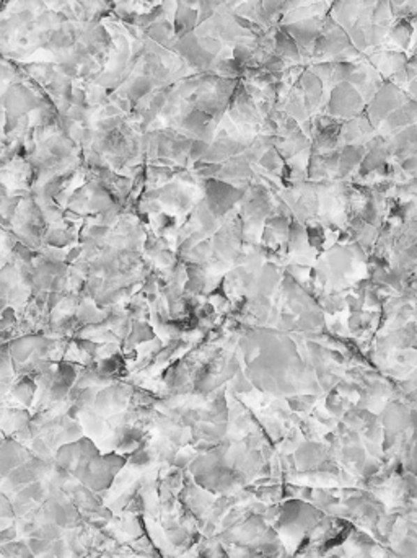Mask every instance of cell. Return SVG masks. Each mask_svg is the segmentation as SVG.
<instances>
[{"mask_svg":"<svg viewBox=\"0 0 417 558\" xmlns=\"http://www.w3.org/2000/svg\"><path fill=\"white\" fill-rule=\"evenodd\" d=\"M354 46L349 33L331 15L324 17L321 33L314 43L312 59H336L344 51Z\"/></svg>","mask_w":417,"mask_h":558,"instance_id":"obj_1","label":"cell"},{"mask_svg":"<svg viewBox=\"0 0 417 558\" xmlns=\"http://www.w3.org/2000/svg\"><path fill=\"white\" fill-rule=\"evenodd\" d=\"M409 100V96L401 87H397L393 82H385L381 89L377 91L368 106V119L373 126H378L383 119L388 118L396 108H400L402 103Z\"/></svg>","mask_w":417,"mask_h":558,"instance_id":"obj_2","label":"cell"},{"mask_svg":"<svg viewBox=\"0 0 417 558\" xmlns=\"http://www.w3.org/2000/svg\"><path fill=\"white\" fill-rule=\"evenodd\" d=\"M329 113L341 118H354L363 110V96L349 82H339L334 85L329 96Z\"/></svg>","mask_w":417,"mask_h":558,"instance_id":"obj_3","label":"cell"},{"mask_svg":"<svg viewBox=\"0 0 417 558\" xmlns=\"http://www.w3.org/2000/svg\"><path fill=\"white\" fill-rule=\"evenodd\" d=\"M323 22L324 17L319 15L290 23V25H280V28H284V30L294 38L300 52H302V57H308L310 59V57H312L314 43H317L319 33H321Z\"/></svg>","mask_w":417,"mask_h":558,"instance_id":"obj_4","label":"cell"},{"mask_svg":"<svg viewBox=\"0 0 417 558\" xmlns=\"http://www.w3.org/2000/svg\"><path fill=\"white\" fill-rule=\"evenodd\" d=\"M323 80L313 74L312 71H305L302 75H300L297 87L302 90L305 105H307V110L312 111L317 108L319 105V100L323 96Z\"/></svg>","mask_w":417,"mask_h":558,"instance_id":"obj_5","label":"cell"},{"mask_svg":"<svg viewBox=\"0 0 417 558\" xmlns=\"http://www.w3.org/2000/svg\"><path fill=\"white\" fill-rule=\"evenodd\" d=\"M274 52L278 56L282 57V59L287 62V64H298L302 62V52H300L297 43L292 36L289 35L284 28H278L274 33Z\"/></svg>","mask_w":417,"mask_h":558,"instance_id":"obj_6","label":"cell"},{"mask_svg":"<svg viewBox=\"0 0 417 558\" xmlns=\"http://www.w3.org/2000/svg\"><path fill=\"white\" fill-rule=\"evenodd\" d=\"M416 35V27L406 18H396L390 30V41L397 46V50L407 51L412 46Z\"/></svg>","mask_w":417,"mask_h":558,"instance_id":"obj_7","label":"cell"},{"mask_svg":"<svg viewBox=\"0 0 417 558\" xmlns=\"http://www.w3.org/2000/svg\"><path fill=\"white\" fill-rule=\"evenodd\" d=\"M199 23V12L196 8L179 3L176 15H174V35L183 38L194 31V28Z\"/></svg>","mask_w":417,"mask_h":558,"instance_id":"obj_8","label":"cell"},{"mask_svg":"<svg viewBox=\"0 0 417 558\" xmlns=\"http://www.w3.org/2000/svg\"><path fill=\"white\" fill-rule=\"evenodd\" d=\"M6 103L8 108L12 110V113L20 115V113H25V111H28V110L35 108L36 100H35V96L31 95V91L25 89V87L15 85V87H12L10 91H8Z\"/></svg>","mask_w":417,"mask_h":558,"instance_id":"obj_9","label":"cell"},{"mask_svg":"<svg viewBox=\"0 0 417 558\" xmlns=\"http://www.w3.org/2000/svg\"><path fill=\"white\" fill-rule=\"evenodd\" d=\"M149 35L160 45H168L169 35H172V25L167 22H155L149 28Z\"/></svg>","mask_w":417,"mask_h":558,"instance_id":"obj_10","label":"cell"},{"mask_svg":"<svg viewBox=\"0 0 417 558\" xmlns=\"http://www.w3.org/2000/svg\"><path fill=\"white\" fill-rule=\"evenodd\" d=\"M3 555L8 558H33L35 553L25 543H12V545H3Z\"/></svg>","mask_w":417,"mask_h":558,"instance_id":"obj_11","label":"cell"},{"mask_svg":"<svg viewBox=\"0 0 417 558\" xmlns=\"http://www.w3.org/2000/svg\"><path fill=\"white\" fill-rule=\"evenodd\" d=\"M150 87H152V82H150L149 77L140 75L132 82V84H130L129 96H132V98H140V96L147 94V91L150 90Z\"/></svg>","mask_w":417,"mask_h":558,"instance_id":"obj_12","label":"cell"},{"mask_svg":"<svg viewBox=\"0 0 417 558\" xmlns=\"http://www.w3.org/2000/svg\"><path fill=\"white\" fill-rule=\"evenodd\" d=\"M50 545H51V541H46V538H31L30 542H28V547L31 548V552L35 553V555H40V553L50 550Z\"/></svg>","mask_w":417,"mask_h":558,"instance_id":"obj_13","label":"cell"},{"mask_svg":"<svg viewBox=\"0 0 417 558\" xmlns=\"http://www.w3.org/2000/svg\"><path fill=\"white\" fill-rule=\"evenodd\" d=\"M406 94H407V96H409L411 100H414V101H417V79L416 80H412L409 85H407V90H406Z\"/></svg>","mask_w":417,"mask_h":558,"instance_id":"obj_14","label":"cell"},{"mask_svg":"<svg viewBox=\"0 0 417 558\" xmlns=\"http://www.w3.org/2000/svg\"><path fill=\"white\" fill-rule=\"evenodd\" d=\"M407 0H390V7H391V12H393V15H395V18L397 15V12L401 10V7L404 6Z\"/></svg>","mask_w":417,"mask_h":558,"instance_id":"obj_15","label":"cell"},{"mask_svg":"<svg viewBox=\"0 0 417 558\" xmlns=\"http://www.w3.org/2000/svg\"><path fill=\"white\" fill-rule=\"evenodd\" d=\"M416 33H417V30H416ZM411 50L414 51V54L417 56V36L414 38V41H412V46H411Z\"/></svg>","mask_w":417,"mask_h":558,"instance_id":"obj_16","label":"cell"}]
</instances>
